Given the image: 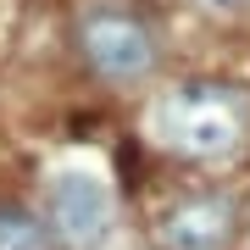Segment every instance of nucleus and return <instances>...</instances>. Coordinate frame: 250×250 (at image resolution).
Wrapping results in <instances>:
<instances>
[{
	"label": "nucleus",
	"instance_id": "obj_3",
	"mask_svg": "<svg viewBox=\"0 0 250 250\" xmlns=\"http://www.w3.org/2000/svg\"><path fill=\"white\" fill-rule=\"evenodd\" d=\"M83 56H89V67L100 78H145L156 67V39L134 17L100 11V17L83 22Z\"/></svg>",
	"mask_w": 250,
	"mask_h": 250
},
{
	"label": "nucleus",
	"instance_id": "obj_6",
	"mask_svg": "<svg viewBox=\"0 0 250 250\" xmlns=\"http://www.w3.org/2000/svg\"><path fill=\"white\" fill-rule=\"evenodd\" d=\"M211 6H239V0H211Z\"/></svg>",
	"mask_w": 250,
	"mask_h": 250
},
{
	"label": "nucleus",
	"instance_id": "obj_2",
	"mask_svg": "<svg viewBox=\"0 0 250 250\" xmlns=\"http://www.w3.org/2000/svg\"><path fill=\"white\" fill-rule=\"evenodd\" d=\"M50 228L72 250H89L111 228V189L95 172H62L50 184Z\"/></svg>",
	"mask_w": 250,
	"mask_h": 250
},
{
	"label": "nucleus",
	"instance_id": "obj_1",
	"mask_svg": "<svg viewBox=\"0 0 250 250\" xmlns=\"http://www.w3.org/2000/svg\"><path fill=\"white\" fill-rule=\"evenodd\" d=\"M156 128L184 156H233L250 139V95L233 83H178L161 100Z\"/></svg>",
	"mask_w": 250,
	"mask_h": 250
},
{
	"label": "nucleus",
	"instance_id": "obj_4",
	"mask_svg": "<svg viewBox=\"0 0 250 250\" xmlns=\"http://www.w3.org/2000/svg\"><path fill=\"white\" fill-rule=\"evenodd\" d=\"M228 239H233V200L223 195H189L161 217L167 250H228Z\"/></svg>",
	"mask_w": 250,
	"mask_h": 250
},
{
	"label": "nucleus",
	"instance_id": "obj_5",
	"mask_svg": "<svg viewBox=\"0 0 250 250\" xmlns=\"http://www.w3.org/2000/svg\"><path fill=\"white\" fill-rule=\"evenodd\" d=\"M0 250H50V233L28 211H0Z\"/></svg>",
	"mask_w": 250,
	"mask_h": 250
}]
</instances>
